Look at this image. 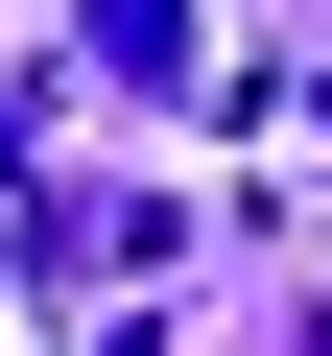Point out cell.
<instances>
[{
    "instance_id": "1",
    "label": "cell",
    "mask_w": 332,
    "mask_h": 356,
    "mask_svg": "<svg viewBox=\"0 0 332 356\" xmlns=\"http://www.w3.org/2000/svg\"><path fill=\"white\" fill-rule=\"evenodd\" d=\"M95 72H142V95H166V72H190V0H95Z\"/></svg>"
}]
</instances>
